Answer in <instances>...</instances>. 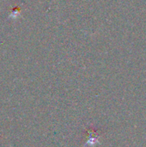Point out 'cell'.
I'll use <instances>...</instances> for the list:
<instances>
[{"label": "cell", "instance_id": "1", "mask_svg": "<svg viewBox=\"0 0 146 147\" xmlns=\"http://www.w3.org/2000/svg\"><path fill=\"white\" fill-rule=\"evenodd\" d=\"M19 16V9L18 8H15L12 9L11 14H10V17L12 18H16Z\"/></svg>", "mask_w": 146, "mask_h": 147}]
</instances>
